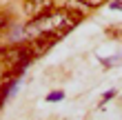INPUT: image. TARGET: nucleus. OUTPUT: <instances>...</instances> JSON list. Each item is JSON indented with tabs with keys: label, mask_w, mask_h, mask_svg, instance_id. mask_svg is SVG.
Returning a JSON list of instances; mask_svg holds the SVG:
<instances>
[{
	"label": "nucleus",
	"mask_w": 122,
	"mask_h": 120,
	"mask_svg": "<svg viewBox=\"0 0 122 120\" xmlns=\"http://www.w3.org/2000/svg\"><path fill=\"white\" fill-rule=\"evenodd\" d=\"M58 40H60L58 33H53V31H42L36 40H31V42H29L31 53H33V56H42L45 51H49V49H51Z\"/></svg>",
	"instance_id": "obj_1"
},
{
	"label": "nucleus",
	"mask_w": 122,
	"mask_h": 120,
	"mask_svg": "<svg viewBox=\"0 0 122 120\" xmlns=\"http://www.w3.org/2000/svg\"><path fill=\"white\" fill-rule=\"evenodd\" d=\"M51 9H53V0H27L25 2V13L29 20L45 18Z\"/></svg>",
	"instance_id": "obj_2"
},
{
	"label": "nucleus",
	"mask_w": 122,
	"mask_h": 120,
	"mask_svg": "<svg viewBox=\"0 0 122 120\" xmlns=\"http://www.w3.org/2000/svg\"><path fill=\"white\" fill-rule=\"evenodd\" d=\"M53 9H71V11H80L87 9V5H82L80 0H53ZM82 13V11H80Z\"/></svg>",
	"instance_id": "obj_3"
},
{
	"label": "nucleus",
	"mask_w": 122,
	"mask_h": 120,
	"mask_svg": "<svg viewBox=\"0 0 122 120\" xmlns=\"http://www.w3.org/2000/svg\"><path fill=\"white\" fill-rule=\"evenodd\" d=\"M82 5H87V7H102L107 0H80Z\"/></svg>",
	"instance_id": "obj_4"
},
{
	"label": "nucleus",
	"mask_w": 122,
	"mask_h": 120,
	"mask_svg": "<svg viewBox=\"0 0 122 120\" xmlns=\"http://www.w3.org/2000/svg\"><path fill=\"white\" fill-rule=\"evenodd\" d=\"M60 98H62V91H53V94H49L47 100L49 102H56V100H60Z\"/></svg>",
	"instance_id": "obj_5"
},
{
	"label": "nucleus",
	"mask_w": 122,
	"mask_h": 120,
	"mask_svg": "<svg viewBox=\"0 0 122 120\" xmlns=\"http://www.w3.org/2000/svg\"><path fill=\"white\" fill-rule=\"evenodd\" d=\"M7 51H9V47H0V62L7 60Z\"/></svg>",
	"instance_id": "obj_6"
},
{
	"label": "nucleus",
	"mask_w": 122,
	"mask_h": 120,
	"mask_svg": "<svg viewBox=\"0 0 122 120\" xmlns=\"http://www.w3.org/2000/svg\"><path fill=\"white\" fill-rule=\"evenodd\" d=\"M5 27H7V16H0V33H2Z\"/></svg>",
	"instance_id": "obj_7"
},
{
	"label": "nucleus",
	"mask_w": 122,
	"mask_h": 120,
	"mask_svg": "<svg viewBox=\"0 0 122 120\" xmlns=\"http://www.w3.org/2000/svg\"><path fill=\"white\" fill-rule=\"evenodd\" d=\"M111 7H113V9H120V11H122V0H113Z\"/></svg>",
	"instance_id": "obj_8"
}]
</instances>
